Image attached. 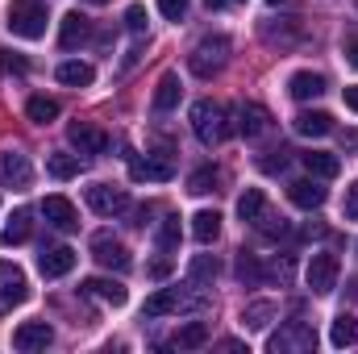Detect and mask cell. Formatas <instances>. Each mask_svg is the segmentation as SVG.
I'll return each mask as SVG.
<instances>
[{"mask_svg":"<svg viewBox=\"0 0 358 354\" xmlns=\"http://www.w3.org/2000/svg\"><path fill=\"white\" fill-rule=\"evenodd\" d=\"M200 309H208V296H204V288H200V283H187V288H163V292L146 296V304H142V313H146V317L200 313Z\"/></svg>","mask_w":358,"mask_h":354,"instance_id":"6da1fadb","label":"cell"},{"mask_svg":"<svg viewBox=\"0 0 358 354\" xmlns=\"http://www.w3.org/2000/svg\"><path fill=\"white\" fill-rule=\"evenodd\" d=\"M192 134H196L204 146H221V142L234 134L229 108H225L221 100H196V104H192Z\"/></svg>","mask_w":358,"mask_h":354,"instance_id":"7a4b0ae2","label":"cell"},{"mask_svg":"<svg viewBox=\"0 0 358 354\" xmlns=\"http://www.w3.org/2000/svg\"><path fill=\"white\" fill-rule=\"evenodd\" d=\"M4 25H8V34H13V38L38 42V38L46 34V25H50V13H46V4H42V0H13V4H8V17H4Z\"/></svg>","mask_w":358,"mask_h":354,"instance_id":"3957f363","label":"cell"},{"mask_svg":"<svg viewBox=\"0 0 358 354\" xmlns=\"http://www.w3.org/2000/svg\"><path fill=\"white\" fill-rule=\"evenodd\" d=\"M229 38L225 34H213V38H200L196 46H192V55H187V67H192V76H200V80H213V76H221L225 71V63H229Z\"/></svg>","mask_w":358,"mask_h":354,"instance_id":"277c9868","label":"cell"},{"mask_svg":"<svg viewBox=\"0 0 358 354\" xmlns=\"http://www.w3.org/2000/svg\"><path fill=\"white\" fill-rule=\"evenodd\" d=\"M271 354H313L317 351V330L308 321H283L267 338Z\"/></svg>","mask_w":358,"mask_h":354,"instance_id":"5b68a950","label":"cell"},{"mask_svg":"<svg viewBox=\"0 0 358 354\" xmlns=\"http://www.w3.org/2000/svg\"><path fill=\"white\" fill-rule=\"evenodd\" d=\"M29 296V283H25V271L13 263H0V317L13 313L21 300Z\"/></svg>","mask_w":358,"mask_h":354,"instance_id":"8992f818","label":"cell"},{"mask_svg":"<svg viewBox=\"0 0 358 354\" xmlns=\"http://www.w3.org/2000/svg\"><path fill=\"white\" fill-rule=\"evenodd\" d=\"M92 259L100 267H108V271H129V267H134L129 250H125L113 234H96V238H92Z\"/></svg>","mask_w":358,"mask_h":354,"instance_id":"52a82bcc","label":"cell"},{"mask_svg":"<svg viewBox=\"0 0 358 354\" xmlns=\"http://www.w3.org/2000/svg\"><path fill=\"white\" fill-rule=\"evenodd\" d=\"M29 183H34L29 155H21V150H0V187H29Z\"/></svg>","mask_w":358,"mask_h":354,"instance_id":"ba28073f","label":"cell"},{"mask_svg":"<svg viewBox=\"0 0 358 354\" xmlns=\"http://www.w3.org/2000/svg\"><path fill=\"white\" fill-rule=\"evenodd\" d=\"M304 275H308V288L317 296H329L338 288V255H313Z\"/></svg>","mask_w":358,"mask_h":354,"instance_id":"9c48e42d","label":"cell"},{"mask_svg":"<svg viewBox=\"0 0 358 354\" xmlns=\"http://www.w3.org/2000/svg\"><path fill=\"white\" fill-rule=\"evenodd\" d=\"M67 138H71V146H76L80 155H88V159H96V155L108 150V134H104L100 125H92V121H76V125L67 129Z\"/></svg>","mask_w":358,"mask_h":354,"instance_id":"30bf717a","label":"cell"},{"mask_svg":"<svg viewBox=\"0 0 358 354\" xmlns=\"http://www.w3.org/2000/svg\"><path fill=\"white\" fill-rule=\"evenodd\" d=\"M234 129H238L242 138H263V134L271 129L267 104H259V100H246V104L238 108V121H234Z\"/></svg>","mask_w":358,"mask_h":354,"instance_id":"8fae6325","label":"cell"},{"mask_svg":"<svg viewBox=\"0 0 358 354\" xmlns=\"http://www.w3.org/2000/svg\"><path fill=\"white\" fill-rule=\"evenodd\" d=\"M125 204H129L125 187H113V183H92L88 187V208L100 213V217H113V213H121Z\"/></svg>","mask_w":358,"mask_h":354,"instance_id":"7c38bea8","label":"cell"},{"mask_svg":"<svg viewBox=\"0 0 358 354\" xmlns=\"http://www.w3.org/2000/svg\"><path fill=\"white\" fill-rule=\"evenodd\" d=\"M50 342H55V330H50L46 321H21V325L13 330V346L25 351V354L29 351H46Z\"/></svg>","mask_w":358,"mask_h":354,"instance_id":"4fadbf2b","label":"cell"},{"mask_svg":"<svg viewBox=\"0 0 358 354\" xmlns=\"http://www.w3.org/2000/svg\"><path fill=\"white\" fill-rule=\"evenodd\" d=\"M42 217H46L55 229H63V234L80 229V213H76V204H71L67 196H46V200H42Z\"/></svg>","mask_w":358,"mask_h":354,"instance_id":"5bb4252c","label":"cell"},{"mask_svg":"<svg viewBox=\"0 0 358 354\" xmlns=\"http://www.w3.org/2000/svg\"><path fill=\"white\" fill-rule=\"evenodd\" d=\"M325 187H321V179H296V183H287V200L296 204V208H304V213H313V208H321L325 204Z\"/></svg>","mask_w":358,"mask_h":354,"instance_id":"9a60e30c","label":"cell"},{"mask_svg":"<svg viewBox=\"0 0 358 354\" xmlns=\"http://www.w3.org/2000/svg\"><path fill=\"white\" fill-rule=\"evenodd\" d=\"M76 267V250L71 246H46L42 255H38V271L46 275V279H59V275H67Z\"/></svg>","mask_w":358,"mask_h":354,"instance_id":"2e32d148","label":"cell"},{"mask_svg":"<svg viewBox=\"0 0 358 354\" xmlns=\"http://www.w3.org/2000/svg\"><path fill=\"white\" fill-rule=\"evenodd\" d=\"M29 234H34V213H29V208H17V213L4 221V229H0V242L13 250V246L29 242Z\"/></svg>","mask_w":358,"mask_h":354,"instance_id":"e0dca14e","label":"cell"},{"mask_svg":"<svg viewBox=\"0 0 358 354\" xmlns=\"http://www.w3.org/2000/svg\"><path fill=\"white\" fill-rule=\"evenodd\" d=\"M292 125H296V134H300V138H325V134H334V117H329V113H321V108H304Z\"/></svg>","mask_w":358,"mask_h":354,"instance_id":"ac0fdd59","label":"cell"},{"mask_svg":"<svg viewBox=\"0 0 358 354\" xmlns=\"http://www.w3.org/2000/svg\"><path fill=\"white\" fill-rule=\"evenodd\" d=\"M88 34H92L88 17H84V13H67V17H63V29H59V46H63V50H76L80 42H88Z\"/></svg>","mask_w":358,"mask_h":354,"instance_id":"d6986e66","label":"cell"},{"mask_svg":"<svg viewBox=\"0 0 358 354\" xmlns=\"http://www.w3.org/2000/svg\"><path fill=\"white\" fill-rule=\"evenodd\" d=\"M84 296H96V300H104V304H113V309H121L125 300H129V292L117 283V279H84Z\"/></svg>","mask_w":358,"mask_h":354,"instance_id":"ffe728a7","label":"cell"},{"mask_svg":"<svg viewBox=\"0 0 358 354\" xmlns=\"http://www.w3.org/2000/svg\"><path fill=\"white\" fill-rule=\"evenodd\" d=\"M129 176L150 179V183H163V179L176 176V167H171V159H134V163H129Z\"/></svg>","mask_w":358,"mask_h":354,"instance_id":"44dd1931","label":"cell"},{"mask_svg":"<svg viewBox=\"0 0 358 354\" xmlns=\"http://www.w3.org/2000/svg\"><path fill=\"white\" fill-rule=\"evenodd\" d=\"M275 317H279L275 300H250V304L242 309V330H267Z\"/></svg>","mask_w":358,"mask_h":354,"instance_id":"7402d4cb","label":"cell"},{"mask_svg":"<svg viewBox=\"0 0 358 354\" xmlns=\"http://www.w3.org/2000/svg\"><path fill=\"white\" fill-rule=\"evenodd\" d=\"M179 96H183V84H179L176 71H167V76L159 80V88H155V100H150V104H155V113H171V108L179 104Z\"/></svg>","mask_w":358,"mask_h":354,"instance_id":"603a6c76","label":"cell"},{"mask_svg":"<svg viewBox=\"0 0 358 354\" xmlns=\"http://www.w3.org/2000/svg\"><path fill=\"white\" fill-rule=\"evenodd\" d=\"M263 213H267V192H263V187H246V192L238 196V217H242L246 225H255Z\"/></svg>","mask_w":358,"mask_h":354,"instance_id":"cb8c5ba5","label":"cell"},{"mask_svg":"<svg viewBox=\"0 0 358 354\" xmlns=\"http://www.w3.org/2000/svg\"><path fill=\"white\" fill-rule=\"evenodd\" d=\"M217 234H221V213L200 208V213L192 217V238H196L200 246H208V242H217Z\"/></svg>","mask_w":358,"mask_h":354,"instance_id":"d4e9b609","label":"cell"},{"mask_svg":"<svg viewBox=\"0 0 358 354\" xmlns=\"http://www.w3.org/2000/svg\"><path fill=\"white\" fill-rule=\"evenodd\" d=\"M287 92H292L296 100H313V96L325 92V76H317V71H296V76L287 80Z\"/></svg>","mask_w":358,"mask_h":354,"instance_id":"484cf974","label":"cell"},{"mask_svg":"<svg viewBox=\"0 0 358 354\" xmlns=\"http://www.w3.org/2000/svg\"><path fill=\"white\" fill-rule=\"evenodd\" d=\"M300 159H304L308 176H317V179H334L342 171V159H338V155H325V150H308V155H300Z\"/></svg>","mask_w":358,"mask_h":354,"instance_id":"4316f807","label":"cell"},{"mask_svg":"<svg viewBox=\"0 0 358 354\" xmlns=\"http://www.w3.org/2000/svg\"><path fill=\"white\" fill-rule=\"evenodd\" d=\"M92 80H96V67H92V63H80V59L59 63V84H67V88H88Z\"/></svg>","mask_w":358,"mask_h":354,"instance_id":"83f0119b","label":"cell"},{"mask_svg":"<svg viewBox=\"0 0 358 354\" xmlns=\"http://www.w3.org/2000/svg\"><path fill=\"white\" fill-rule=\"evenodd\" d=\"M329 342H334L338 351H346V346H355V342H358V317H355V313H338V317H334V330H329Z\"/></svg>","mask_w":358,"mask_h":354,"instance_id":"f1b7e54d","label":"cell"},{"mask_svg":"<svg viewBox=\"0 0 358 354\" xmlns=\"http://www.w3.org/2000/svg\"><path fill=\"white\" fill-rule=\"evenodd\" d=\"M25 117H29L34 125H46V121H55V117H59V100H50V96H29Z\"/></svg>","mask_w":358,"mask_h":354,"instance_id":"f546056e","label":"cell"},{"mask_svg":"<svg viewBox=\"0 0 358 354\" xmlns=\"http://www.w3.org/2000/svg\"><path fill=\"white\" fill-rule=\"evenodd\" d=\"M217 183H221V171L217 167H196L187 176V192L192 196H208V192H217Z\"/></svg>","mask_w":358,"mask_h":354,"instance_id":"4dcf8cb0","label":"cell"},{"mask_svg":"<svg viewBox=\"0 0 358 354\" xmlns=\"http://www.w3.org/2000/svg\"><path fill=\"white\" fill-rule=\"evenodd\" d=\"M204 342H208V325H204V321H187V325L176 334V346H179V351H200Z\"/></svg>","mask_w":358,"mask_h":354,"instance_id":"1f68e13d","label":"cell"},{"mask_svg":"<svg viewBox=\"0 0 358 354\" xmlns=\"http://www.w3.org/2000/svg\"><path fill=\"white\" fill-rule=\"evenodd\" d=\"M263 279H275V283L287 288V283L296 279V259H292V255H275V259L263 267Z\"/></svg>","mask_w":358,"mask_h":354,"instance_id":"d6a6232c","label":"cell"},{"mask_svg":"<svg viewBox=\"0 0 358 354\" xmlns=\"http://www.w3.org/2000/svg\"><path fill=\"white\" fill-rule=\"evenodd\" d=\"M238 279H242L246 288H259V283H263V263H259V255H250V250L238 255Z\"/></svg>","mask_w":358,"mask_h":354,"instance_id":"836d02e7","label":"cell"},{"mask_svg":"<svg viewBox=\"0 0 358 354\" xmlns=\"http://www.w3.org/2000/svg\"><path fill=\"white\" fill-rule=\"evenodd\" d=\"M46 171H50L55 179L80 176V155H50V159H46Z\"/></svg>","mask_w":358,"mask_h":354,"instance_id":"e575fe53","label":"cell"},{"mask_svg":"<svg viewBox=\"0 0 358 354\" xmlns=\"http://www.w3.org/2000/svg\"><path fill=\"white\" fill-rule=\"evenodd\" d=\"M217 271H221V263L213 255H196L192 259V283H208V279H217Z\"/></svg>","mask_w":358,"mask_h":354,"instance_id":"d590c367","label":"cell"},{"mask_svg":"<svg viewBox=\"0 0 358 354\" xmlns=\"http://www.w3.org/2000/svg\"><path fill=\"white\" fill-rule=\"evenodd\" d=\"M255 225H259V234H263L267 242H275V238H287V221H283V217H271V213H263Z\"/></svg>","mask_w":358,"mask_h":354,"instance_id":"8d00e7d4","label":"cell"},{"mask_svg":"<svg viewBox=\"0 0 358 354\" xmlns=\"http://www.w3.org/2000/svg\"><path fill=\"white\" fill-rule=\"evenodd\" d=\"M287 159H292V150H287V146H279V150H267V159H259V167H263L267 176H275V171H283V167H287Z\"/></svg>","mask_w":358,"mask_h":354,"instance_id":"74e56055","label":"cell"},{"mask_svg":"<svg viewBox=\"0 0 358 354\" xmlns=\"http://www.w3.org/2000/svg\"><path fill=\"white\" fill-rule=\"evenodd\" d=\"M125 29L138 34V38L146 34V8H142V4H129V8H125Z\"/></svg>","mask_w":358,"mask_h":354,"instance_id":"f35d334b","label":"cell"},{"mask_svg":"<svg viewBox=\"0 0 358 354\" xmlns=\"http://www.w3.org/2000/svg\"><path fill=\"white\" fill-rule=\"evenodd\" d=\"M179 242V217H167L163 229H159V250H176Z\"/></svg>","mask_w":358,"mask_h":354,"instance_id":"ab89813d","label":"cell"},{"mask_svg":"<svg viewBox=\"0 0 358 354\" xmlns=\"http://www.w3.org/2000/svg\"><path fill=\"white\" fill-rule=\"evenodd\" d=\"M187 4H192V0H159V13H163L167 21H183Z\"/></svg>","mask_w":358,"mask_h":354,"instance_id":"60d3db41","label":"cell"},{"mask_svg":"<svg viewBox=\"0 0 358 354\" xmlns=\"http://www.w3.org/2000/svg\"><path fill=\"white\" fill-rule=\"evenodd\" d=\"M25 59L21 55H13V50H0V71H13V76H25Z\"/></svg>","mask_w":358,"mask_h":354,"instance_id":"b9f144b4","label":"cell"},{"mask_svg":"<svg viewBox=\"0 0 358 354\" xmlns=\"http://www.w3.org/2000/svg\"><path fill=\"white\" fill-rule=\"evenodd\" d=\"M342 213H346V221H358V183L346 187V200H342Z\"/></svg>","mask_w":358,"mask_h":354,"instance_id":"7bdbcfd3","label":"cell"},{"mask_svg":"<svg viewBox=\"0 0 358 354\" xmlns=\"http://www.w3.org/2000/svg\"><path fill=\"white\" fill-rule=\"evenodd\" d=\"M146 271H150V279H167L171 275V259H155Z\"/></svg>","mask_w":358,"mask_h":354,"instance_id":"ee69618b","label":"cell"},{"mask_svg":"<svg viewBox=\"0 0 358 354\" xmlns=\"http://www.w3.org/2000/svg\"><path fill=\"white\" fill-rule=\"evenodd\" d=\"M338 142L342 150H358V129H338Z\"/></svg>","mask_w":358,"mask_h":354,"instance_id":"f6af8a7d","label":"cell"},{"mask_svg":"<svg viewBox=\"0 0 358 354\" xmlns=\"http://www.w3.org/2000/svg\"><path fill=\"white\" fill-rule=\"evenodd\" d=\"M346 63L358 71V38H346Z\"/></svg>","mask_w":358,"mask_h":354,"instance_id":"bcb514c9","label":"cell"},{"mask_svg":"<svg viewBox=\"0 0 358 354\" xmlns=\"http://www.w3.org/2000/svg\"><path fill=\"white\" fill-rule=\"evenodd\" d=\"M342 100H346V108H355V113H358V84L342 92Z\"/></svg>","mask_w":358,"mask_h":354,"instance_id":"7dc6e473","label":"cell"},{"mask_svg":"<svg viewBox=\"0 0 358 354\" xmlns=\"http://www.w3.org/2000/svg\"><path fill=\"white\" fill-rule=\"evenodd\" d=\"M208 8H225V4H242V0H204Z\"/></svg>","mask_w":358,"mask_h":354,"instance_id":"c3c4849f","label":"cell"},{"mask_svg":"<svg viewBox=\"0 0 358 354\" xmlns=\"http://www.w3.org/2000/svg\"><path fill=\"white\" fill-rule=\"evenodd\" d=\"M346 296H350V300H358V279H350V288H346Z\"/></svg>","mask_w":358,"mask_h":354,"instance_id":"681fc988","label":"cell"},{"mask_svg":"<svg viewBox=\"0 0 358 354\" xmlns=\"http://www.w3.org/2000/svg\"><path fill=\"white\" fill-rule=\"evenodd\" d=\"M271 4H279V0H271Z\"/></svg>","mask_w":358,"mask_h":354,"instance_id":"f907efd6","label":"cell"}]
</instances>
